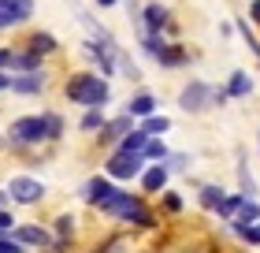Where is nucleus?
Wrapping results in <instances>:
<instances>
[{"label":"nucleus","instance_id":"39","mask_svg":"<svg viewBox=\"0 0 260 253\" xmlns=\"http://www.w3.org/2000/svg\"><path fill=\"white\" fill-rule=\"evenodd\" d=\"M0 93H11V71H0Z\"/></svg>","mask_w":260,"mask_h":253},{"label":"nucleus","instance_id":"30","mask_svg":"<svg viewBox=\"0 0 260 253\" xmlns=\"http://www.w3.org/2000/svg\"><path fill=\"white\" fill-rule=\"evenodd\" d=\"M234 220H238V223H260V198H245Z\"/></svg>","mask_w":260,"mask_h":253},{"label":"nucleus","instance_id":"3","mask_svg":"<svg viewBox=\"0 0 260 253\" xmlns=\"http://www.w3.org/2000/svg\"><path fill=\"white\" fill-rule=\"evenodd\" d=\"M4 190H8V201H11V205H22V209H34V205H41L45 194H49V186H45L38 175H30V172L11 175L8 183H4Z\"/></svg>","mask_w":260,"mask_h":253},{"label":"nucleus","instance_id":"17","mask_svg":"<svg viewBox=\"0 0 260 253\" xmlns=\"http://www.w3.org/2000/svg\"><path fill=\"white\" fill-rule=\"evenodd\" d=\"M45 67H49V60L30 49H15V56H11V75H30V71H45Z\"/></svg>","mask_w":260,"mask_h":253},{"label":"nucleus","instance_id":"4","mask_svg":"<svg viewBox=\"0 0 260 253\" xmlns=\"http://www.w3.org/2000/svg\"><path fill=\"white\" fill-rule=\"evenodd\" d=\"M101 172L108 175L112 183H138V175L145 172V156L112 149V153H104V164H101Z\"/></svg>","mask_w":260,"mask_h":253},{"label":"nucleus","instance_id":"33","mask_svg":"<svg viewBox=\"0 0 260 253\" xmlns=\"http://www.w3.org/2000/svg\"><path fill=\"white\" fill-rule=\"evenodd\" d=\"M0 253H30L22 242H15L11 235H0Z\"/></svg>","mask_w":260,"mask_h":253},{"label":"nucleus","instance_id":"42","mask_svg":"<svg viewBox=\"0 0 260 253\" xmlns=\"http://www.w3.org/2000/svg\"><path fill=\"white\" fill-rule=\"evenodd\" d=\"M256 153H260V130H256Z\"/></svg>","mask_w":260,"mask_h":253},{"label":"nucleus","instance_id":"18","mask_svg":"<svg viewBox=\"0 0 260 253\" xmlns=\"http://www.w3.org/2000/svg\"><path fill=\"white\" fill-rule=\"evenodd\" d=\"M223 198H227V190H223L219 183H197V205H201V212L216 216V209L223 205Z\"/></svg>","mask_w":260,"mask_h":253},{"label":"nucleus","instance_id":"38","mask_svg":"<svg viewBox=\"0 0 260 253\" xmlns=\"http://www.w3.org/2000/svg\"><path fill=\"white\" fill-rule=\"evenodd\" d=\"M123 4V0H93V8H97V11H108V8H119Z\"/></svg>","mask_w":260,"mask_h":253},{"label":"nucleus","instance_id":"15","mask_svg":"<svg viewBox=\"0 0 260 253\" xmlns=\"http://www.w3.org/2000/svg\"><path fill=\"white\" fill-rule=\"evenodd\" d=\"M123 112H126L130 119H145V116H152V112H160V97H156L152 90L138 86V90L123 101Z\"/></svg>","mask_w":260,"mask_h":253},{"label":"nucleus","instance_id":"2","mask_svg":"<svg viewBox=\"0 0 260 253\" xmlns=\"http://www.w3.org/2000/svg\"><path fill=\"white\" fill-rule=\"evenodd\" d=\"M8 138V149L15 156H26L30 149H41L49 146V119H45V112H26V116H15L4 130Z\"/></svg>","mask_w":260,"mask_h":253},{"label":"nucleus","instance_id":"37","mask_svg":"<svg viewBox=\"0 0 260 253\" xmlns=\"http://www.w3.org/2000/svg\"><path fill=\"white\" fill-rule=\"evenodd\" d=\"M245 19H249L253 26L260 30V0H249V11H245Z\"/></svg>","mask_w":260,"mask_h":253},{"label":"nucleus","instance_id":"23","mask_svg":"<svg viewBox=\"0 0 260 253\" xmlns=\"http://www.w3.org/2000/svg\"><path fill=\"white\" fill-rule=\"evenodd\" d=\"M227 231L238 238L242 246H249V249H260V223H238V220H231L227 223Z\"/></svg>","mask_w":260,"mask_h":253},{"label":"nucleus","instance_id":"1","mask_svg":"<svg viewBox=\"0 0 260 253\" xmlns=\"http://www.w3.org/2000/svg\"><path fill=\"white\" fill-rule=\"evenodd\" d=\"M60 90H63V101L78 104V108H108L112 104V82L89 67L67 71Z\"/></svg>","mask_w":260,"mask_h":253},{"label":"nucleus","instance_id":"27","mask_svg":"<svg viewBox=\"0 0 260 253\" xmlns=\"http://www.w3.org/2000/svg\"><path fill=\"white\" fill-rule=\"evenodd\" d=\"M145 142H149V134H145V130H141V127H134V130H130V134L119 142V146H115V149H119V153H145Z\"/></svg>","mask_w":260,"mask_h":253},{"label":"nucleus","instance_id":"16","mask_svg":"<svg viewBox=\"0 0 260 253\" xmlns=\"http://www.w3.org/2000/svg\"><path fill=\"white\" fill-rule=\"evenodd\" d=\"M223 90H227V97H231V101H245V97H253V90H256L253 71L234 67L231 75H227V82H223Z\"/></svg>","mask_w":260,"mask_h":253},{"label":"nucleus","instance_id":"6","mask_svg":"<svg viewBox=\"0 0 260 253\" xmlns=\"http://www.w3.org/2000/svg\"><path fill=\"white\" fill-rule=\"evenodd\" d=\"M115 52H119V45H115V49H108V45H101V41H93V38L82 41V56L89 60V71L104 75L108 82L119 75V67H115Z\"/></svg>","mask_w":260,"mask_h":253},{"label":"nucleus","instance_id":"29","mask_svg":"<svg viewBox=\"0 0 260 253\" xmlns=\"http://www.w3.org/2000/svg\"><path fill=\"white\" fill-rule=\"evenodd\" d=\"M242 201H245V194H238V190H234V194H227V198H223V205L216 209V216H219L223 223H231L234 216H238V209H242Z\"/></svg>","mask_w":260,"mask_h":253},{"label":"nucleus","instance_id":"20","mask_svg":"<svg viewBox=\"0 0 260 253\" xmlns=\"http://www.w3.org/2000/svg\"><path fill=\"white\" fill-rule=\"evenodd\" d=\"M234 34H242V41H245V49L253 52V60H256V71H260V30L253 26L245 15H238L234 19Z\"/></svg>","mask_w":260,"mask_h":253},{"label":"nucleus","instance_id":"19","mask_svg":"<svg viewBox=\"0 0 260 253\" xmlns=\"http://www.w3.org/2000/svg\"><path fill=\"white\" fill-rule=\"evenodd\" d=\"M104 123H108V112L104 108H82V119H78V134H86V138H97Z\"/></svg>","mask_w":260,"mask_h":253},{"label":"nucleus","instance_id":"11","mask_svg":"<svg viewBox=\"0 0 260 253\" xmlns=\"http://www.w3.org/2000/svg\"><path fill=\"white\" fill-rule=\"evenodd\" d=\"M15 49H30V52L45 56V60H52V56H60V52H63V45H60V38H56L52 30H26Z\"/></svg>","mask_w":260,"mask_h":253},{"label":"nucleus","instance_id":"5","mask_svg":"<svg viewBox=\"0 0 260 253\" xmlns=\"http://www.w3.org/2000/svg\"><path fill=\"white\" fill-rule=\"evenodd\" d=\"M212 90H216V82H208V78H190L186 86L179 90V108L186 116H205L212 112Z\"/></svg>","mask_w":260,"mask_h":253},{"label":"nucleus","instance_id":"40","mask_svg":"<svg viewBox=\"0 0 260 253\" xmlns=\"http://www.w3.org/2000/svg\"><path fill=\"white\" fill-rule=\"evenodd\" d=\"M219 38H234V22H219Z\"/></svg>","mask_w":260,"mask_h":253},{"label":"nucleus","instance_id":"8","mask_svg":"<svg viewBox=\"0 0 260 253\" xmlns=\"http://www.w3.org/2000/svg\"><path fill=\"white\" fill-rule=\"evenodd\" d=\"M152 64L164 67V71H182V67L193 64V56H190V49H186L182 41H168V38H164L160 49L152 52Z\"/></svg>","mask_w":260,"mask_h":253},{"label":"nucleus","instance_id":"34","mask_svg":"<svg viewBox=\"0 0 260 253\" xmlns=\"http://www.w3.org/2000/svg\"><path fill=\"white\" fill-rule=\"evenodd\" d=\"M15 212H11V209H0V235H11V231H15Z\"/></svg>","mask_w":260,"mask_h":253},{"label":"nucleus","instance_id":"31","mask_svg":"<svg viewBox=\"0 0 260 253\" xmlns=\"http://www.w3.org/2000/svg\"><path fill=\"white\" fill-rule=\"evenodd\" d=\"M123 8H126V19H130L134 38H141V34H145V26H141V0H123Z\"/></svg>","mask_w":260,"mask_h":253},{"label":"nucleus","instance_id":"22","mask_svg":"<svg viewBox=\"0 0 260 253\" xmlns=\"http://www.w3.org/2000/svg\"><path fill=\"white\" fill-rule=\"evenodd\" d=\"M156 212L160 216H171V220H175V216H182L186 212V198L179 194V190H164V194H160V201H156Z\"/></svg>","mask_w":260,"mask_h":253},{"label":"nucleus","instance_id":"13","mask_svg":"<svg viewBox=\"0 0 260 253\" xmlns=\"http://www.w3.org/2000/svg\"><path fill=\"white\" fill-rule=\"evenodd\" d=\"M115 186H119V183H112V179L104 175V172H97V175H89L86 183H82V190H78V194H82V201H86L93 212H97L101 205L112 198V190H115Z\"/></svg>","mask_w":260,"mask_h":253},{"label":"nucleus","instance_id":"28","mask_svg":"<svg viewBox=\"0 0 260 253\" xmlns=\"http://www.w3.org/2000/svg\"><path fill=\"white\" fill-rule=\"evenodd\" d=\"M164 164H168V172H171V175H190L193 156H190V153H182V149H171V156H168Z\"/></svg>","mask_w":260,"mask_h":253},{"label":"nucleus","instance_id":"32","mask_svg":"<svg viewBox=\"0 0 260 253\" xmlns=\"http://www.w3.org/2000/svg\"><path fill=\"white\" fill-rule=\"evenodd\" d=\"M19 26H26V19H19L15 11L4 4V8H0V34H4V30H19Z\"/></svg>","mask_w":260,"mask_h":253},{"label":"nucleus","instance_id":"25","mask_svg":"<svg viewBox=\"0 0 260 253\" xmlns=\"http://www.w3.org/2000/svg\"><path fill=\"white\" fill-rule=\"evenodd\" d=\"M45 119H49V146L63 142V134H67V119H63V112H56V108H45Z\"/></svg>","mask_w":260,"mask_h":253},{"label":"nucleus","instance_id":"7","mask_svg":"<svg viewBox=\"0 0 260 253\" xmlns=\"http://www.w3.org/2000/svg\"><path fill=\"white\" fill-rule=\"evenodd\" d=\"M52 86V75L49 67L45 71H30V75H11V97H41V93H49Z\"/></svg>","mask_w":260,"mask_h":253},{"label":"nucleus","instance_id":"10","mask_svg":"<svg viewBox=\"0 0 260 253\" xmlns=\"http://www.w3.org/2000/svg\"><path fill=\"white\" fill-rule=\"evenodd\" d=\"M171 19H175V11H171V4H164V0H145V4H141V26H145V34H168ZM145 34H141V38H145Z\"/></svg>","mask_w":260,"mask_h":253},{"label":"nucleus","instance_id":"9","mask_svg":"<svg viewBox=\"0 0 260 253\" xmlns=\"http://www.w3.org/2000/svg\"><path fill=\"white\" fill-rule=\"evenodd\" d=\"M134 127H138V119H130L126 112H119V116H108L104 130H101V134L93 138V142H97V146H101L104 153H112V149H115V146H119V142L130 134V130H134Z\"/></svg>","mask_w":260,"mask_h":253},{"label":"nucleus","instance_id":"41","mask_svg":"<svg viewBox=\"0 0 260 253\" xmlns=\"http://www.w3.org/2000/svg\"><path fill=\"white\" fill-rule=\"evenodd\" d=\"M0 209H11V201H8V190L0 186Z\"/></svg>","mask_w":260,"mask_h":253},{"label":"nucleus","instance_id":"36","mask_svg":"<svg viewBox=\"0 0 260 253\" xmlns=\"http://www.w3.org/2000/svg\"><path fill=\"white\" fill-rule=\"evenodd\" d=\"M212 104H216V108H227L231 104V97H227V90H223V86L212 90Z\"/></svg>","mask_w":260,"mask_h":253},{"label":"nucleus","instance_id":"43","mask_svg":"<svg viewBox=\"0 0 260 253\" xmlns=\"http://www.w3.org/2000/svg\"><path fill=\"white\" fill-rule=\"evenodd\" d=\"M4 4H8V0H0V8H4Z\"/></svg>","mask_w":260,"mask_h":253},{"label":"nucleus","instance_id":"21","mask_svg":"<svg viewBox=\"0 0 260 253\" xmlns=\"http://www.w3.org/2000/svg\"><path fill=\"white\" fill-rule=\"evenodd\" d=\"M115 67H119V75H123L126 82H134V86H145V71L138 67V60L130 56L123 45H119V52H115Z\"/></svg>","mask_w":260,"mask_h":253},{"label":"nucleus","instance_id":"14","mask_svg":"<svg viewBox=\"0 0 260 253\" xmlns=\"http://www.w3.org/2000/svg\"><path fill=\"white\" fill-rule=\"evenodd\" d=\"M168 186H171V172H168V164H145V172L138 175V190H141L145 198H160Z\"/></svg>","mask_w":260,"mask_h":253},{"label":"nucleus","instance_id":"26","mask_svg":"<svg viewBox=\"0 0 260 253\" xmlns=\"http://www.w3.org/2000/svg\"><path fill=\"white\" fill-rule=\"evenodd\" d=\"M141 156H145V164H164V160L171 156V146H168L164 138H149V142H145V153H141Z\"/></svg>","mask_w":260,"mask_h":253},{"label":"nucleus","instance_id":"24","mask_svg":"<svg viewBox=\"0 0 260 253\" xmlns=\"http://www.w3.org/2000/svg\"><path fill=\"white\" fill-rule=\"evenodd\" d=\"M138 127L145 130L149 138H168V130H171V119L164 116V112H152V116H145V119H138Z\"/></svg>","mask_w":260,"mask_h":253},{"label":"nucleus","instance_id":"12","mask_svg":"<svg viewBox=\"0 0 260 253\" xmlns=\"http://www.w3.org/2000/svg\"><path fill=\"white\" fill-rule=\"evenodd\" d=\"M11 238L38 253V249H49V246H52V227H49V223H15Z\"/></svg>","mask_w":260,"mask_h":253},{"label":"nucleus","instance_id":"35","mask_svg":"<svg viewBox=\"0 0 260 253\" xmlns=\"http://www.w3.org/2000/svg\"><path fill=\"white\" fill-rule=\"evenodd\" d=\"M11 56H15V45H0V71H11Z\"/></svg>","mask_w":260,"mask_h":253}]
</instances>
